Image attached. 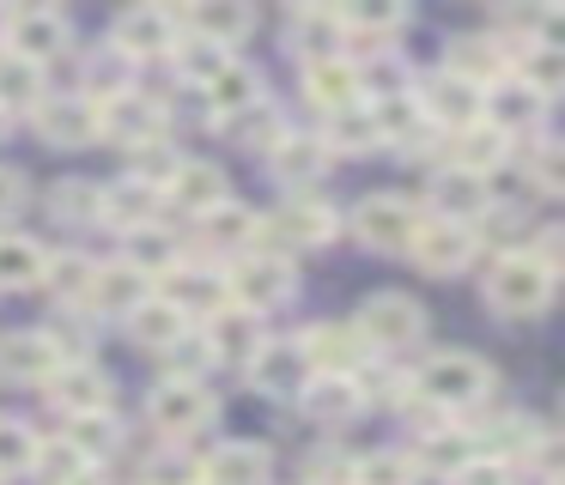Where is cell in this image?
I'll use <instances>...</instances> for the list:
<instances>
[{"label":"cell","mask_w":565,"mask_h":485,"mask_svg":"<svg viewBox=\"0 0 565 485\" xmlns=\"http://www.w3.org/2000/svg\"><path fill=\"white\" fill-rule=\"evenodd\" d=\"M414 400H426L431 412H468V407H487L492 395V364L480 352H431L414 376Z\"/></svg>","instance_id":"6da1fadb"},{"label":"cell","mask_w":565,"mask_h":485,"mask_svg":"<svg viewBox=\"0 0 565 485\" xmlns=\"http://www.w3.org/2000/svg\"><path fill=\"white\" fill-rule=\"evenodd\" d=\"M553 285H559V273L541 267L535 255H523V249H504L499 261L487 267V303L504 315V322H529V315H541L553 303Z\"/></svg>","instance_id":"7a4b0ae2"},{"label":"cell","mask_w":565,"mask_h":485,"mask_svg":"<svg viewBox=\"0 0 565 485\" xmlns=\"http://www.w3.org/2000/svg\"><path fill=\"white\" fill-rule=\"evenodd\" d=\"M0 48L31 61V67H50V61H62L74 48V24L55 7H13L0 19Z\"/></svg>","instance_id":"3957f363"},{"label":"cell","mask_w":565,"mask_h":485,"mask_svg":"<svg viewBox=\"0 0 565 485\" xmlns=\"http://www.w3.org/2000/svg\"><path fill=\"white\" fill-rule=\"evenodd\" d=\"M225 285H232V303H237V310L268 315V310H280V303H292V291H298V267H292V255L249 249L244 261H237L232 273H225Z\"/></svg>","instance_id":"277c9868"},{"label":"cell","mask_w":565,"mask_h":485,"mask_svg":"<svg viewBox=\"0 0 565 485\" xmlns=\"http://www.w3.org/2000/svg\"><path fill=\"white\" fill-rule=\"evenodd\" d=\"M426 310H419L407 291H377V298H365L359 303V322H353V334L365 340L371 352H407V346H419L426 340Z\"/></svg>","instance_id":"5b68a950"},{"label":"cell","mask_w":565,"mask_h":485,"mask_svg":"<svg viewBox=\"0 0 565 485\" xmlns=\"http://www.w3.org/2000/svg\"><path fill=\"white\" fill-rule=\"evenodd\" d=\"M213 395L201 382H177V376H164L159 388L147 395V419H152V431L164 436V443H183V436H201L213 424Z\"/></svg>","instance_id":"8992f818"},{"label":"cell","mask_w":565,"mask_h":485,"mask_svg":"<svg viewBox=\"0 0 565 485\" xmlns=\"http://www.w3.org/2000/svg\"><path fill=\"white\" fill-rule=\"evenodd\" d=\"M164 121H171V109H164L159 97L122 91V97H110V104H98V140L122 146V152H140V146L164 140Z\"/></svg>","instance_id":"52a82bcc"},{"label":"cell","mask_w":565,"mask_h":485,"mask_svg":"<svg viewBox=\"0 0 565 485\" xmlns=\"http://www.w3.org/2000/svg\"><path fill=\"white\" fill-rule=\"evenodd\" d=\"M414 230H419V206L407 201V194H365V201L353 206V237L377 255L407 249Z\"/></svg>","instance_id":"ba28073f"},{"label":"cell","mask_w":565,"mask_h":485,"mask_svg":"<svg viewBox=\"0 0 565 485\" xmlns=\"http://www.w3.org/2000/svg\"><path fill=\"white\" fill-rule=\"evenodd\" d=\"M159 279H164L159 298L171 303L183 322H189V315H207V322H213V315L232 303V285H225V273L213 261H177L171 273H159Z\"/></svg>","instance_id":"9c48e42d"},{"label":"cell","mask_w":565,"mask_h":485,"mask_svg":"<svg viewBox=\"0 0 565 485\" xmlns=\"http://www.w3.org/2000/svg\"><path fill=\"white\" fill-rule=\"evenodd\" d=\"M407 255L419 261V273L450 279V273H462V267L480 255V242H475V225H450V218H419V230H414V242H407Z\"/></svg>","instance_id":"30bf717a"},{"label":"cell","mask_w":565,"mask_h":485,"mask_svg":"<svg viewBox=\"0 0 565 485\" xmlns=\"http://www.w3.org/2000/svg\"><path fill=\"white\" fill-rule=\"evenodd\" d=\"M298 352H305L310 376H359L371 364V346L353 334V322H317L298 334Z\"/></svg>","instance_id":"8fae6325"},{"label":"cell","mask_w":565,"mask_h":485,"mask_svg":"<svg viewBox=\"0 0 565 485\" xmlns=\"http://www.w3.org/2000/svg\"><path fill=\"white\" fill-rule=\"evenodd\" d=\"M268 230H274V242H280L274 255H286V249H329L334 230H341V213H334L322 194H292V201L274 213Z\"/></svg>","instance_id":"7c38bea8"},{"label":"cell","mask_w":565,"mask_h":485,"mask_svg":"<svg viewBox=\"0 0 565 485\" xmlns=\"http://www.w3.org/2000/svg\"><path fill=\"white\" fill-rule=\"evenodd\" d=\"M177 43H183V31H177V12L164 7H128L122 19H116V55L128 61H164L177 55Z\"/></svg>","instance_id":"4fadbf2b"},{"label":"cell","mask_w":565,"mask_h":485,"mask_svg":"<svg viewBox=\"0 0 565 485\" xmlns=\"http://www.w3.org/2000/svg\"><path fill=\"white\" fill-rule=\"evenodd\" d=\"M244 370H249V388L268 395V400H298L310 382V364H305V352H298V340H262Z\"/></svg>","instance_id":"5bb4252c"},{"label":"cell","mask_w":565,"mask_h":485,"mask_svg":"<svg viewBox=\"0 0 565 485\" xmlns=\"http://www.w3.org/2000/svg\"><path fill=\"white\" fill-rule=\"evenodd\" d=\"M177 31H189V43H207L232 55L249 31H256V12L244 0H195L189 12H177Z\"/></svg>","instance_id":"9a60e30c"},{"label":"cell","mask_w":565,"mask_h":485,"mask_svg":"<svg viewBox=\"0 0 565 485\" xmlns=\"http://www.w3.org/2000/svg\"><path fill=\"white\" fill-rule=\"evenodd\" d=\"M201 104H207V116L232 121V116H244V109L268 104V85H262V73L249 67V61L225 55L220 67H213L207 79H201Z\"/></svg>","instance_id":"2e32d148"},{"label":"cell","mask_w":565,"mask_h":485,"mask_svg":"<svg viewBox=\"0 0 565 485\" xmlns=\"http://www.w3.org/2000/svg\"><path fill=\"white\" fill-rule=\"evenodd\" d=\"M334 152L322 146V133H280V140L268 146V170L274 182H286L292 194H310L322 176H329Z\"/></svg>","instance_id":"e0dca14e"},{"label":"cell","mask_w":565,"mask_h":485,"mask_svg":"<svg viewBox=\"0 0 565 485\" xmlns=\"http://www.w3.org/2000/svg\"><path fill=\"white\" fill-rule=\"evenodd\" d=\"M159 201H171L177 213L207 218L213 206L232 201V182H225V170H220V164H207V158H183V164L171 170V182L159 188Z\"/></svg>","instance_id":"ac0fdd59"},{"label":"cell","mask_w":565,"mask_h":485,"mask_svg":"<svg viewBox=\"0 0 565 485\" xmlns=\"http://www.w3.org/2000/svg\"><path fill=\"white\" fill-rule=\"evenodd\" d=\"M31 116H38V133H43V140L62 146V152H79V146L98 140V104H92V97H79V91L43 97Z\"/></svg>","instance_id":"d6986e66"},{"label":"cell","mask_w":565,"mask_h":485,"mask_svg":"<svg viewBox=\"0 0 565 485\" xmlns=\"http://www.w3.org/2000/svg\"><path fill=\"white\" fill-rule=\"evenodd\" d=\"M480 97L487 91H475V85H462L456 73H431L426 85L414 91V104H419V116L431 121V128H444V133H456V128H468V121H480Z\"/></svg>","instance_id":"ffe728a7"},{"label":"cell","mask_w":565,"mask_h":485,"mask_svg":"<svg viewBox=\"0 0 565 485\" xmlns=\"http://www.w3.org/2000/svg\"><path fill=\"white\" fill-rule=\"evenodd\" d=\"M444 73H456L462 85L487 91V85L511 79V48H504L499 36H450V48H444Z\"/></svg>","instance_id":"44dd1931"},{"label":"cell","mask_w":565,"mask_h":485,"mask_svg":"<svg viewBox=\"0 0 565 485\" xmlns=\"http://www.w3.org/2000/svg\"><path fill=\"white\" fill-rule=\"evenodd\" d=\"M55 346L43 327H13V334H0V382H31L43 388L55 376Z\"/></svg>","instance_id":"7402d4cb"},{"label":"cell","mask_w":565,"mask_h":485,"mask_svg":"<svg viewBox=\"0 0 565 485\" xmlns=\"http://www.w3.org/2000/svg\"><path fill=\"white\" fill-rule=\"evenodd\" d=\"M43 388H50V400L67 412V419L110 407V376H104L98 364H86V358H79V364H55V376Z\"/></svg>","instance_id":"603a6c76"},{"label":"cell","mask_w":565,"mask_h":485,"mask_svg":"<svg viewBox=\"0 0 565 485\" xmlns=\"http://www.w3.org/2000/svg\"><path fill=\"white\" fill-rule=\"evenodd\" d=\"M492 206V188L487 176H468V170H450L444 164L431 176V218H450V225H475L480 213Z\"/></svg>","instance_id":"cb8c5ba5"},{"label":"cell","mask_w":565,"mask_h":485,"mask_svg":"<svg viewBox=\"0 0 565 485\" xmlns=\"http://www.w3.org/2000/svg\"><path fill=\"white\" fill-rule=\"evenodd\" d=\"M305 97L322 109V116H341V109H359L365 91H359V67L347 55H329V61H310L305 67Z\"/></svg>","instance_id":"d4e9b609"},{"label":"cell","mask_w":565,"mask_h":485,"mask_svg":"<svg viewBox=\"0 0 565 485\" xmlns=\"http://www.w3.org/2000/svg\"><path fill=\"white\" fill-rule=\"evenodd\" d=\"M407 24V7H390V0H371V7H347L341 12V48H365V55H383L395 43V31Z\"/></svg>","instance_id":"484cf974"},{"label":"cell","mask_w":565,"mask_h":485,"mask_svg":"<svg viewBox=\"0 0 565 485\" xmlns=\"http://www.w3.org/2000/svg\"><path fill=\"white\" fill-rule=\"evenodd\" d=\"M444 158H450V170L487 176V170H499L504 158H511V140H504L499 128H487V121H468V128L444 133Z\"/></svg>","instance_id":"4316f807"},{"label":"cell","mask_w":565,"mask_h":485,"mask_svg":"<svg viewBox=\"0 0 565 485\" xmlns=\"http://www.w3.org/2000/svg\"><path fill=\"white\" fill-rule=\"evenodd\" d=\"M201 485H268L274 461L262 443H220L207 461H195Z\"/></svg>","instance_id":"83f0119b"},{"label":"cell","mask_w":565,"mask_h":485,"mask_svg":"<svg viewBox=\"0 0 565 485\" xmlns=\"http://www.w3.org/2000/svg\"><path fill=\"white\" fill-rule=\"evenodd\" d=\"M286 43H292V55L305 61V67L341 55V7H298L292 19H286Z\"/></svg>","instance_id":"f1b7e54d"},{"label":"cell","mask_w":565,"mask_h":485,"mask_svg":"<svg viewBox=\"0 0 565 485\" xmlns=\"http://www.w3.org/2000/svg\"><path fill=\"white\" fill-rule=\"evenodd\" d=\"M262 340H268L262 315L256 310H237V303H225V310L207 322V346H213V358H225V364H249Z\"/></svg>","instance_id":"f546056e"},{"label":"cell","mask_w":565,"mask_h":485,"mask_svg":"<svg viewBox=\"0 0 565 485\" xmlns=\"http://www.w3.org/2000/svg\"><path fill=\"white\" fill-rule=\"evenodd\" d=\"M152 298V285H147V273H135L128 261H104V267H92V291H86V303L98 315H128L135 303H147Z\"/></svg>","instance_id":"4dcf8cb0"},{"label":"cell","mask_w":565,"mask_h":485,"mask_svg":"<svg viewBox=\"0 0 565 485\" xmlns=\"http://www.w3.org/2000/svg\"><path fill=\"white\" fill-rule=\"evenodd\" d=\"M256 237H262V218L249 213L244 201H225V206H213V213L201 218V242H207L213 255H237V261H244Z\"/></svg>","instance_id":"1f68e13d"},{"label":"cell","mask_w":565,"mask_h":485,"mask_svg":"<svg viewBox=\"0 0 565 485\" xmlns=\"http://www.w3.org/2000/svg\"><path fill=\"white\" fill-rule=\"evenodd\" d=\"M475 455H480V443H475V436H468V431H456V424H438V431H426V436H419L414 467H419V473H431V479H456V473H462Z\"/></svg>","instance_id":"d6a6232c"},{"label":"cell","mask_w":565,"mask_h":485,"mask_svg":"<svg viewBox=\"0 0 565 485\" xmlns=\"http://www.w3.org/2000/svg\"><path fill=\"white\" fill-rule=\"evenodd\" d=\"M98 218H104V225H116V230H140V225L159 218V194L122 176V182H110V188H98Z\"/></svg>","instance_id":"836d02e7"},{"label":"cell","mask_w":565,"mask_h":485,"mask_svg":"<svg viewBox=\"0 0 565 485\" xmlns=\"http://www.w3.org/2000/svg\"><path fill=\"white\" fill-rule=\"evenodd\" d=\"M62 443L92 467V461H104V455H116V449H122V419H116L110 407H104V412H79V419H67Z\"/></svg>","instance_id":"e575fe53"},{"label":"cell","mask_w":565,"mask_h":485,"mask_svg":"<svg viewBox=\"0 0 565 485\" xmlns=\"http://www.w3.org/2000/svg\"><path fill=\"white\" fill-rule=\"evenodd\" d=\"M122 322H128V340H140V346H152V352L177 346V340L189 334V322H183V315H177L171 303L159 298V291H152L147 303H135V310H128Z\"/></svg>","instance_id":"d590c367"},{"label":"cell","mask_w":565,"mask_h":485,"mask_svg":"<svg viewBox=\"0 0 565 485\" xmlns=\"http://www.w3.org/2000/svg\"><path fill=\"white\" fill-rule=\"evenodd\" d=\"M298 407H305L317 424H347L359 412V388H353V376H310L305 395H298Z\"/></svg>","instance_id":"8d00e7d4"},{"label":"cell","mask_w":565,"mask_h":485,"mask_svg":"<svg viewBox=\"0 0 565 485\" xmlns=\"http://www.w3.org/2000/svg\"><path fill=\"white\" fill-rule=\"evenodd\" d=\"M50 267V242L38 237H0V291H25Z\"/></svg>","instance_id":"74e56055"},{"label":"cell","mask_w":565,"mask_h":485,"mask_svg":"<svg viewBox=\"0 0 565 485\" xmlns=\"http://www.w3.org/2000/svg\"><path fill=\"white\" fill-rule=\"evenodd\" d=\"M43 67H31V61H19V55H7V48H0V109H7V116H19V109H38L43 104Z\"/></svg>","instance_id":"f35d334b"},{"label":"cell","mask_w":565,"mask_h":485,"mask_svg":"<svg viewBox=\"0 0 565 485\" xmlns=\"http://www.w3.org/2000/svg\"><path fill=\"white\" fill-rule=\"evenodd\" d=\"M92 267H98V261H86V255H55V249H50V267H43L38 285L50 291L55 303H86V291H92Z\"/></svg>","instance_id":"ab89813d"},{"label":"cell","mask_w":565,"mask_h":485,"mask_svg":"<svg viewBox=\"0 0 565 485\" xmlns=\"http://www.w3.org/2000/svg\"><path fill=\"white\" fill-rule=\"evenodd\" d=\"M135 273H171L183 255H177V242H171V230H159V225H140V230H128V255H122Z\"/></svg>","instance_id":"60d3db41"},{"label":"cell","mask_w":565,"mask_h":485,"mask_svg":"<svg viewBox=\"0 0 565 485\" xmlns=\"http://www.w3.org/2000/svg\"><path fill=\"white\" fill-rule=\"evenodd\" d=\"M516 85H529V91H535L541 104H553V91L565 85V61H559V48H547V43L516 48Z\"/></svg>","instance_id":"b9f144b4"},{"label":"cell","mask_w":565,"mask_h":485,"mask_svg":"<svg viewBox=\"0 0 565 485\" xmlns=\"http://www.w3.org/2000/svg\"><path fill=\"white\" fill-rule=\"evenodd\" d=\"M128 79H135V61L116 55V48H104V55L86 67V79H79V97H92V104H110V97L135 91Z\"/></svg>","instance_id":"7bdbcfd3"},{"label":"cell","mask_w":565,"mask_h":485,"mask_svg":"<svg viewBox=\"0 0 565 485\" xmlns=\"http://www.w3.org/2000/svg\"><path fill=\"white\" fill-rule=\"evenodd\" d=\"M322 146L329 152H377V121H371V109H341V116H329V128H322Z\"/></svg>","instance_id":"ee69618b"},{"label":"cell","mask_w":565,"mask_h":485,"mask_svg":"<svg viewBox=\"0 0 565 485\" xmlns=\"http://www.w3.org/2000/svg\"><path fill=\"white\" fill-rule=\"evenodd\" d=\"M347 485H419V467L407 449H377V455L353 461V479Z\"/></svg>","instance_id":"f6af8a7d"},{"label":"cell","mask_w":565,"mask_h":485,"mask_svg":"<svg viewBox=\"0 0 565 485\" xmlns=\"http://www.w3.org/2000/svg\"><path fill=\"white\" fill-rule=\"evenodd\" d=\"M38 449H43V436L31 431V424L0 419V479H13V473H31V467H38Z\"/></svg>","instance_id":"bcb514c9"},{"label":"cell","mask_w":565,"mask_h":485,"mask_svg":"<svg viewBox=\"0 0 565 485\" xmlns=\"http://www.w3.org/2000/svg\"><path fill=\"white\" fill-rule=\"evenodd\" d=\"M50 213L62 225H98V182H55L50 188Z\"/></svg>","instance_id":"7dc6e473"},{"label":"cell","mask_w":565,"mask_h":485,"mask_svg":"<svg viewBox=\"0 0 565 485\" xmlns=\"http://www.w3.org/2000/svg\"><path fill=\"white\" fill-rule=\"evenodd\" d=\"M225 128H232V140H244V146H256V152H268V146L286 133V121H280V109H274V104H256V109H244V116H232Z\"/></svg>","instance_id":"c3c4849f"},{"label":"cell","mask_w":565,"mask_h":485,"mask_svg":"<svg viewBox=\"0 0 565 485\" xmlns=\"http://www.w3.org/2000/svg\"><path fill=\"white\" fill-rule=\"evenodd\" d=\"M164 364H171V376H177V382H201V370L213 364L207 334H183L177 346H164Z\"/></svg>","instance_id":"681fc988"},{"label":"cell","mask_w":565,"mask_h":485,"mask_svg":"<svg viewBox=\"0 0 565 485\" xmlns=\"http://www.w3.org/2000/svg\"><path fill=\"white\" fill-rule=\"evenodd\" d=\"M140 485H201V473H195V461L171 443V449H159V455L140 467Z\"/></svg>","instance_id":"f907efd6"},{"label":"cell","mask_w":565,"mask_h":485,"mask_svg":"<svg viewBox=\"0 0 565 485\" xmlns=\"http://www.w3.org/2000/svg\"><path fill=\"white\" fill-rule=\"evenodd\" d=\"M38 467L50 473V485H67V479H79V473H92L67 443H43V449H38Z\"/></svg>","instance_id":"816d5d0a"},{"label":"cell","mask_w":565,"mask_h":485,"mask_svg":"<svg viewBox=\"0 0 565 485\" xmlns=\"http://www.w3.org/2000/svg\"><path fill=\"white\" fill-rule=\"evenodd\" d=\"M450 485H516V473H511V461H499V455H475Z\"/></svg>","instance_id":"f5cc1de1"},{"label":"cell","mask_w":565,"mask_h":485,"mask_svg":"<svg viewBox=\"0 0 565 485\" xmlns=\"http://www.w3.org/2000/svg\"><path fill=\"white\" fill-rule=\"evenodd\" d=\"M19 206H25V176L13 164H0V218L19 213Z\"/></svg>","instance_id":"db71d44e"},{"label":"cell","mask_w":565,"mask_h":485,"mask_svg":"<svg viewBox=\"0 0 565 485\" xmlns=\"http://www.w3.org/2000/svg\"><path fill=\"white\" fill-rule=\"evenodd\" d=\"M67 485H104V479H98V473H79V479H67Z\"/></svg>","instance_id":"11a10c76"},{"label":"cell","mask_w":565,"mask_h":485,"mask_svg":"<svg viewBox=\"0 0 565 485\" xmlns=\"http://www.w3.org/2000/svg\"><path fill=\"white\" fill-rule=\"evenodd\" d=\"M7 128H13V116H7V109H0V140H7Z\"/></svg>","instance_id":"9f6ffc18"}]
</instances>
